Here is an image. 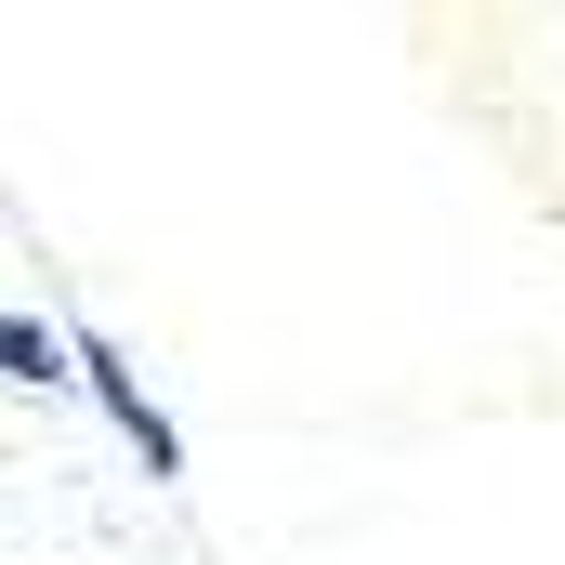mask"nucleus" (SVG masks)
I'll use <instances>...</instances> for the list:
<instances>
[{
	"label": "nucleus",
	"mask_w": 565,
	"mask_h": 565,
	"mask_svg": "<svg viewBox=\"0 0 565 565\" xmlns=\"http://www.w3.org/2000/svg\"><path fill=\"white\" fill-rule=\"evenodd\" d=\"M79 369H93V395H106V422L132 434L145 460H158V473H171V460H184V447H171V422H158V408H145L132 395V369H119V355H106V342H79Z\"/></svg>",
	"instance_id": "obj_1"
},
{
	"label": "nucleus",
	"mask_w": 565,
	"mask_h": 565,
	"mask_svg": "<svg viewBox=\"0 0 565 565\" xmlns=\"http://www.w3.org/2000/svg\"><path fill=\"white\" fill-rule=\"evenodd\" d=\"M0 369H13V382H53V329L13 316V329H0Z\"/></svg>",
	"instance_id": "obj_2"
}]
</instances>
